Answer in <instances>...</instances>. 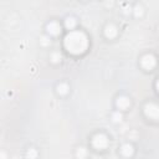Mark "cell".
Returning a JSON list of instances; mask_svg holds the SVG:
<instances>
[{
  "label": "cell",
  "mask_w": 159,
  "mask_h": 159,
  "mask_svg": "<svg viewBox=\"0 0 159 159\" xmlns=\"http://www.w3.org/2000/svg\"><path fill=\"white\" fill-rule=\"evenodd\" d=\"M65 48L72 55L83 53L88 47V39L82 31H70L65 37Z\"/></svg>",
  "instance_id": "6da1fadb"
},
{
  "label": "cell",
  "mask_w": 159,
  "mask_h": 159,
  "mask_svg": "<svg viewBox=\"0 0 159 159\" xmlns=\"http://www.w3.org/2000/svg\"><path fill=\"white\" fill-rule=\"evenodd\" d=\"M91 144L96 150H104L108 148L109 145V139L108 135L104 133H97L92 137L91 139Z\"/></svg>",
  "instance_id": "7a4b0ae2"
},
{
  "label": "cell",
  "mask_w": 159,
  "mask_h": 159,
  "mask_svg": "<svg viewBox=\"0 0 159 159\" xmlns=\"http://www.w3.org/2000/svg\"><path fill=\"white\" fill-rule=\"evenodd\" d=\"M143 112L145 117L149 118L150 120H154V122L159 120V104L158 103H154V102L145 103L143 107Z\"/></svg>",
  "instance_id": "3957f363"
},
{
  "label": "cell",
  "mask_w": 159,
  "mask_h": 159,
  "mask_svg": "<svg viewBox=\"0 0 159 159\" xmlns=\"http://www.w3.org/2000/svg\"><path fill=\"white\" fill-rule=\"evenodd\" d=\"M139 63H140V67L143 70L152 71L157 66V57L154 55H152V53H147V55H144V56L140 57Z\"/></svg>",
  "instance_id": "277c9868"
},
{
  "label": "cell",
  "mask_w": 159,
  "mask_h": 159,
  "mask_svg": "<svg viewBox=\"0 0 159 159\" xmlns=\"http://www.w3.org/2000/svg\"><path fill=\"white\" fill-rule=\"evenodd\" d=\"M62 31V25L56 21V20H52L50 22H47L46 25V32L50 35V36H58Z\"/></svg>",
  "instance_id": "5b68a950"
},
{
  "label": "cell",
  "mask_w": 159,
  "mask_h": 159,
  "mask_svg": "<svg viewBox=\"0 0 159 159\" xmlns=\"http://www.w3.org/2000/svg\"><path fill=\"white\" fill-rule=\"evenodd\" d=\"M114 104H116L117 109H119V111H127V109L130 107L132 102H130V98H129L128 96L120 94V96H118V97L116 98Z\"/></svg>",
  "instance_id": "8992f818"
},
{
  "label": "cell",
  "mask_w": 159,
  "mask_h": 159,
  "mask_svg": "<svg viewBox=\"0 0 159 159\" xmlns=\"http://www.w3.org/2000/svg\"><path fill=\"white\" fill-rule=\"evenodd\" d=\"M103 32H104V36H106L107 39L112 40V39H116V37H117V35H118V27H117L114 24L109 22V24H107V25L104 26Z\"/></svg>",
  "instance_id": "52a82bcc"
},
{
  "label": "cell",
  "mask_w": 159,
  "mask_h": 159,
  "mask_svg": "<svg viewBox=\"0 0 159 159\" xmlns=\"http://www.w3.org/2000/svg\"><path fill=\"white\" fill-rule=\"evenodd\" d=\"M120 154L125 158H129V157H133L134 154V147L130 144V143H124L122 144L120 147Z\"/></svg>",
  "instance_id": "ba28073f"
},
{
  "label": "cell",
  "mask_w": 159,
  "mask_h": 159,
  "mask_svg": "<svg viewBox=\"0 0 159 159\" xmlns=\"http://www.w3.org/2000/svg\"><path fill=\"white\" fill-rule=\"evenodd\" d=\"M76 26H77V20H76V17H73V16H67V17L63 20V27H65L66 30L72 31Z\"/></svg>",
  "instance_id": "9c48e42d"
},
{
  "label": "cell",
  "mask_w": 159,
  "mask_h": 159,
  "mask_svg": "<svg viewBox=\"0 0 159 159\" xmlns=\"http://www.w3.org/2000/svg\"><path fill=\"white\" fill-rule=\"evenodd\" d=\"M68 92H70V86H68V83H66V82H60V83L56 86V93H57L58 96H66Z\"/></svg>",
  "instance_id": "30bf717a"
},
{
  "label": "cell",
  "mask_w": 159,
  "mask_h": 159,
  "mask_svg": "<svg viewBox=\"0 0 159 159\" xmlns=\"http://www.w3.org/2000/svg\"><path fill=\"white\" fill-rule=\"evenodd\" d=\"M132 12H133V15H134V17H137V19H140L143 15H144V7H143V5H140V4H137L133 9H132Z\"/></svg>",
  "instance_id": "8fae6325"
},
{
  "label": "cell",
  "mask_w": 159,
  "mask_h": 159,
  "mask_svg": "<svg viewBox=\"0 0 159 159\" xmlns=\"http://www.w3.org/2000/svg\"><path fill=\"white\" fill-rule=\"evenodd\" d=\"M111 119H112L113 123H120L123 120V113H122V111H119V109L114 111L111 114Z\"/></svg>",
  "instance_id": "7c38bea8"
},
{
  "label": "cell",
  "mask_w": 159,
  "mask_h": 159,
  "mask_svg": "<svg viewBox=\"0 0 159 159\" xmlns=\"http://www.w3.org/2000/svg\"><path fill=\"white\" fill-rule=\"evenodd\" d=\"M87 148L86 147H77V149H76V153H75V155H76V158H80V159H83V158H86L87 157Z\"/></svg>",
  "instance_id": "4fadbf2b"
},
{
  "label": "cell",
  "mask_w": 159,
  "mask_h": 159,
  "mask_svg": "<svg viewBox=\"0 0 159 159\" xmlns=\"http://www.w3.org/2000/svg\"><path fill=\"white\" fill-rule=\"evenodd\" d=\"M61 60H62V55H61L60 51H53V52H51V55H50V61H51L52 63H58V62H61Z\"/></svg>",
  "instance_id": "5bb4252c"
},
{
  "label": "cell",
  "mask_w": 159,
  "mask_h": 159,
  "mask_svg": "<svg viewBox=\"0 0 159 159\" xmlns=\"http://www.w3.org/2000/svg\"><path fill=\"white\" fill-rule=\"evenodd\" d=\"M51 42H52V40H51V36H50L48 34H47V35H42V36L40 37V45L43 46V47L50 46Z\"/></svg>",
  "instance_id": "9a60e30c"
},
{
  "label": "cell",
  "mask_w": 159,
  "mask_h": 159,
  "mask_svg": "<svg viewBox=\"0 0 159 159\" xmlns=\"http://www.w3.org/2000/svg\"><path fill=\"white\" fill-rule=\"evenodd\" d=\"M37 155H39V153H37V150L35 149V148H29L27 150H26V154H25V157L26 158H30V159H34V158H37Z\"/></svg>",
  "instance_id": "2e32d148"
},
{
  "label": "cell",
  "mask_w": 159,
  "mask_h": 159,
  "mask_svg": "<svg viewBox=\"0 0 159 159\" xmlns=\"http://www.w3.org/2000/svg\"><path fill=\"white\" fill-rule=\"evenodd\" d=\"M155 88H157V92L159 93V77L157 78V82H155Z\"/></svg>",
  "instance_id": "e0dca14e"
},
{
  "label": "cell",
  "mask_w": 159,
  "mask_h": 159,
  "mask_svg": "<svg viewBox=\"0 0 159 159\" xmlns=\"http://www.w3.org/2000/svg\"><path fill=\"white\" fill-rule=\"evenodd\" d=\"M127 1H132V0H127Z\"/></svg>",
  "instance_id": "ac0fdd59"
}]
</instances>
